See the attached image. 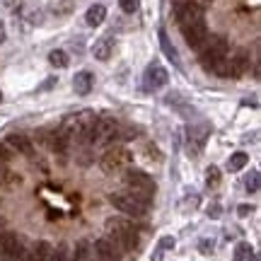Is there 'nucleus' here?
I'll return each mask as SVG.
<instances>
[{
	"instance_id": "obj_1",
	"label": "nucleus",
	"mask_w": 261,
	"mask_h": 261,
	"mask_svg": "<svg viewBox=\"0 0 261 261\" xmlns=\"http://www.w3.org/2000/svg\"><path fill=\"white\" fill-rule=\"evenodd\" d=\"M107 232H109V240L119 244L121 252H128L138 244V230L133 227V223L123 220V218H109L107 220Z\"/></svg>"
},
{
	"instance_id": "obj_2",
	"label": "nucleus",
	"mask_w": 261,
	"mask_h": 261,
	"mask_svg": "<svg viewBox=\"0 0 261 261\" xmlns=\"http://www.w3.org/2000/svg\"><path fill=\"white\" fill-rule=\"evenodd\" d=\"M109 201L116 211H121L123 215H130V218H145L150 211V203L136 198L130 191H116V194L109 196Z\"/></svg>"
},
{
	"instance_id": "obj_3",
	"label": "nucleus",
	"mask_w": 261,
	"mask_h": 261,
	"mask_svg": "<svg viewBox=\"0 0 261 261\" xmlns=\"http://www.w3.org/2000/svg\"><path fill=\"white\" fill-rule=\"evenodd\" d=\"M225 56H227V41L223 37H211V41L205 39L201 51V65L205 70H215L225 61Z\"/></svg>"
},
{
	"instance_id": "obj_4",
	"label": "nucleus",
	"mask_w": 261,
	"mask_h": 261,
	"mask_svg": "<svg viewBox=\"0 0 261 261\" xmlns=\"http://www.w3.org/2000/svg\"><path fill=\"white\" fill-rule=\"evenodd\" d=\"M126 187L136 198L145 201V203H150L152 196H155V181L145 172H128L126 174Z\"/></svg>"
},
{
	"instance_id": "obj_5",
	"label": "nucleus",
	"mask_w": 261,
	"mask_h": 261,
	"mask_svg": "<svg viewBox=\"0 0 261 261\" xmlns=\"http://www.w3.org/2000/svg\"><path fill=\"white\" fill-rule=\"evenodd\" d=\"M247 70H249V56L244 51H237L234 56H225V61L215 68L213 73L223 75V77H242Z\"/></svg>"
},
{
	"instance_id": "obj_6",
	"label": "nucleus",
	"mask_w": 261,
	"mask_h": 261,
	"mask_svg": "<svg viewBox=\"0 0 261 261\" xmlns=\"http://www.w3.org/2000/svg\"><path fill=\"white\" fill-rule=\"evenodd\" d=\"M133 162V155H130V150L126 148H109L107 152H104L102 158V172H107V174H116V172H121V169H126Z\"/></svg>"
},
{
	"instance_id": "obj_7",
	"label": "nucleus",
	"mask_w": 261,
	"mask_h": 261,
	"mask_svg": "<svg viewBox=\"0 0 261 261\" xmlns=\"http://www.w3.org/2000/svg\"><path fill=\"white\" fill-rule=\"evenodd\" d=\"M37 143H41L44 148L54 150V152H65L68 145H70V138L63 133V128H51V130H41L37 136Z\"/></svg>"
},
{
	"instance_id": "obj_8",
	"label": "nucleus",
	"mask_w": 261,
	"mask_h": 261,
	"mask_svg": "<svg viewBox=\"0 0 261 261\" xmlns=\"http://www.w3.org/2000/svg\"><path fill=\"white\" fill-rule=\"evenodd\" d=\"M94 254L99 256V261H121L123 252L119 249V244L109 240V237H102L94 242Z\"/></svg>"
},
{
	"instance_id": "obj_9",
	"label": "nucleus",
	"mask_w": 261,
	"mask_h": 261,
	"mask_svg": "<svg viewBox=\"0 0 261 261\" xmlns=\"http://www.w3.org/2000/svg\"><path fill=\"white\" fill-rule=\"evenodd\" d=\"M177 22L179 27H181V32L189 27H194V24H198V22H205L203 19V8H198V5H194V3H189V5H184V8L177 12Z\"/></svg>"
},
{
	"instance_id": "obj_10",
	"label": "nucleus",
	"mask_w": 261,
	"mask_h": 261,
	"mask_svg": "<svg viewBox=\"0 0 261 261\" xmlns=\"http://www.w3.org/2000/svg\"><path fill=\"white\" fill-rule=\"evenodd\" d=\"M22 249V242L15 232H0V261H12Z\"/></svg>"
},
{
	"instance_id": "obj_11",
	"label": "nucleus",
	"mask_w": 261,
	"mask_h": 261,
	"mask_svg": "<svg viewBox=\"0 0 261 261\" xmlns=\"http://www.w3.org/2000/svg\"><path fill=\"white\" fill-rule=\"evenodd\" d=\"M94 133H97L94 143H112V140L119 138V123L114 119H97L94 121Z\"/></svg>"
},
{
	"instance_id": "obj_12",
	"label": "nucleus",
	"mask_w": 261,
	"mask_h": 261,
	"mask_svg": "<svg viewBox=\"0 0 261 261\" xmlns=\"http://www.w3.org/2000/svg\"><path fill=\"white\" fill-rule=\"evenodd\" d=\"M169 80L167 70L162 68V65H150L148 70H145V87L148 90H158V87H165Z\"/></svg>"
},
{
	"instance_id": "obj_13",
	"label": "nucleus",
	"mask_w": 261,
	"mask_h": 261,
	"mask_svg": "<svg viewBox=\"0 0 261 261\" xmlns=\"http://www.w3.org/2000/svg\"><path fill=\"white\" fill-rule=\"evenodd\" d=\"M184 39H187V44L191 48H201L205 44V39H208V29H205V22H198L194 27L184 29Z\"/></svg>"
},
{
	"instance_id": "obj_14",
	"label": "nucleus",
	"mask_w": 261,
	"mask_h": 261,
	"mask_svg": "<svg viewBox=\"0 0 261 261\" xmlns=\"http://www.w3.org/2000/svg\"><path fill=\"white\" fill-rule=\"evenodd\" d=\"M94 87V75L90 73V70H80V73L73 77V90L80 97H85V94H90Z\"/></svg>"
},
{
	"instance_id": "obj_15",
	"label": "nucleus",
	"mask_w": 261,
	"mask_h": 261,
	"mask_svg": "<svg viewBox=\"0 0 261 261\" xmlns=\"http://www.w3.org/2000/svg\"><path fill=\"white\" fill-rule=\"evenodd\" d=\"M8 148H15L17 152H22V155H32L34 152V145H32V140L27 138V136H22V133H12V136H8Z\"/></svg>"
},
{
	"instance_id": "obj_16",
	"label": "nucleus",
	"mask_w": 261,
	"mask_h": 261,
	"mask_svg": "<svg viewBox=\"0 0 261 261\" xmlns=\"http://www.w3.org/2000/svg\"><path fill=\"white\" fill-rule=\"evenodd\" d=\"M112 51H114V39L112 37L99 39V41L94 44V48H92L94 58H99V61H107V58L112 56Z\"/></svg>"
},
{
	"instance_id": "obj_17",
	"label": "nucleus",
	"mask_w": 261,
	"mask_h": 261,
	"mask_svg": "<svg viewBox=\"0 0 261 261\" xmlns=\"http://www.w3.org/2000/svg\"><path fill=\"white\" fill-rule=\"evenodd\" d=\"M104 17H107V8L99 5V3L92 5V8L87 10V15H85V19H87V24H90V27H99V24L104 22Z\"/></svg>"
},
{
	"instance_id": "obj_18",
	"label": "nucleus",
	"mask_w": 261,
	"mask_h": 261,
	"mask_svg": "<svg viewBox=\"0 0 261 261\" xmlns=\"http://www.w3.org/2000/svg\"><path fill=\"white\" fill-rule=\"evenodd\" d=\"M73 261H94V247L90 242H77L73 252Z\"/></svg>"
},
{
	"instance_id": "obj_19",
	"label": "nucleus",
	"mask_w": 261,
	"mask_h": 261,
	"mask_svg": "<svg viewBox=\"0 0 261 261\" xmlns=\"http://www.w3.org/2000/svg\"><path fill=\"white\" fill-rule=\"evenodd\" d=\"M247 165H249L247 152H234V155H230V160H227V169H230V172H240V169L247 167Z\"/></svg>"
},
{
	"instance_id": "obj_20",
	"label": "nucleus",
	"mask_w": 261,
	"mask_h": 261,
	"mask_svg": "<svg viewBox=\"0 0 261 261\" xmlns=\"http://www.w3.org/2000/svg\"><path fill=\"white\" fill-rule=\"evenodd\" d=\"M160 44H162V51H165V56H167L174 65H179V56H177V51H174V46L169 44V39H167V34H165V29L160 32Z\"/></svg>"
},
{
	"instance_id": "obj_21",
	"label": "nucleus",
	"mask_w": 261,
	"mask_h": 261,
	"mask_svg": "<svg viewBox=\"0 0 261 261\" xmlns=\"http://www.w3.org/2000/svg\"><path fill=\"white\" fill-rule=\"evenodd\" d=\"M252 256V247L247 242H240L237 247H234V254H232V261H247Z\"/></svg>"
},
{
	"instance_id": "obj_22",
	"label": "nucleus",
	"mask_w": 261,
	"mask_h": 261,
	"mask_svg": "<svg viewBox=\"0 0 261 261\" xmlns=\"http://www.w3.org/2000/svg\"><path fill=\"white\" fill-rule=\"evenodd\" d=\"M48 63L56 65V68H65V65H68V56H65V51H51V54H48Z\"/></svg>"
},
{
	"instance_id": "obj_23",
	"label": "nucleus",
	"mask_w": 261,
	"mask_h": 261,
	"mask_svg": "<svg viewBox=\"0 0 261 261\" xmlns=\"http://www.w3.org/2000/svg\"><path fill=\"white\" fill-rule=\"evenodd\" d=\"M244 189H247L249 194L259 191V172H256V169H252V172H249V177L244 179Z\"/></svg>"
},
{
	"instance_id": "obj_24",
	"label": "nucleus",
	"mask_w": 261,
	"mask_h": 261,
	"mask_svg": "<svg viewBox=\"0 0 261 261\" xmlns=\"http://www.w3.org/2000/svg\"><path fill=\"white\" fill-rule=\"evenodd\" d=\"M174 237H162L158 244V252H155V261H160V256H162V252H167V249H174Z\"/></svg>"
},
{
	"instance_id": "obj_25",
	"label": "nucleus",
	"mask_w": 261,
	"mask_h": 261,
	"mask_svg": "<svg viewBox=\"0 0 261 261\" xmlns=\"http://www.w3.org/2000/svg\"><path fill=\"white\" fill-rule=\"evenodd\" d=\"M205 184L211 189H215L218 184H220V169L218 167H208V172H205Z\"/></svg>"
},
{
	"instance_id": "obj_26",
	"label": "nucleus",
	"mask_w": 261,
	"mask_h": 261,
	"mask_svg": "<svg viewBox=\"0 0 261 261\" xmlns=\"http://www.w3.org/2000/svg\"><path fill=\"white\" fill-rule=\"evenodd\" d=\"M51 261H73V254H70V249L65 244H61L56 252L51 254Z\"/></svg>"
},
{
	"instance_id": "obj_27",
	"label": "nucleus",
	"mask_w": 261,
	"mask_h": 261,
	"mask_svg": "<svg viewBox=\"0 0 261 261\" xmlns=\"http://www.w3.org/2000/svg\"><path fill=\"white\" fill-rule=\"evenodd\" d=\"M119 5H121V10H123V12H128V15H133V12L138 10L140 0H119Z\"/></svg>"
},
{
	"instance_id": "obj_28",
	"label": "nucleus",
	"mask_w": 261,
	"mask_h": 261,
	"mask_svg": "<svg viewBox=\"0 0 261 261\" xmlns=\"http://www.w3.org/2000/svg\"><path fill=\"white\" fill-rule=\"evenodd\" d=\"M12 261H37V259H34V252H32V249H24V247H22Z\"/></svg>"
},
{
	"instance_id": "obj_29",
	"label": "nucleus",
	"mask_w": 261,
	"mask_h": 261,
	"mask_svg": "<svg viewBox=\"0 0 261 261\" xmlns=\"http://www.w3.org/2000/svg\"><path fill=\"white\" fill-rule=\"evenodd\" d=\"M10 158H12V150H10L8 145H3V143H0V165H8Z\"/></svg>"
},
{
	"instance_id": "obj_30",
	"label": "nucleus",
	"mask_w": 261,
	"mask_h": 261,
	"mask_svg": "<svg viewBox=\"0 0 261 261\" xmlns=\"http://www.w3.org/2000/svg\"><path fill=\"white\" fill-rule=\"evenodd\" d=\"M70 5H73V0H54V10H58V12H68Z\"/></svg>"
},
{
	"instance_id": "obj_31",
	"label": "nucleus",
	"mask_w": 261,
	"mask_h": 261,
	"mask_svg": "<svg viewBox=\"0 0 261 261\" xmlns=\"http://www.w3.org/2000/svg\"><path fill=\"white\" fill-rule=\"evenodd\" d=\"M198 249H201V254H213V240H201Z\"/></svg>"
},
{
	"instance_id": "obj_32",
	"label": "nucleus",
	"mask_w": 261,
	"mask_h": 261,
	"mask_svg": "<svg viewBox=\"0 0 261 261\" xmlns=\"http://www.w3.org/2000/svg\"><path fill=\"white\" fill-rule=\"evenodd\" d=\"M189 3H191V0H172V5H174V15H177L184 5H189Z\"/></svg>"
},
{
	"instance_id": "obj_33",
	"label": "nucleus",
	"mask_w": 261,
	"mask_h": 261,
	"mask_svg": "<svg viewBox=\"0 0 261 261\" xmlns=\"http://www.w3.org/2000/svg\"><path fill=\"white\" fill-rule=\"evenodd\" d=\"M208 215H211V218H218V215H220V208H218V203H213V208H208Z\"/></svg>"
},
{
	"instance_id": "obj_34",
	"label": "nucleus",
	"mask_w": 261,
	"mask_h": 261,
	"mask_svg": "<svg viewBox=\"0 0 261 261\" xmlns=\"http://www.w3.org/2000/svg\"><path fill=\"white\" fill-rule=\"evenodd\" d=\"M237 213L242 215V218H244V215H249V213H252V205H240V211H237Z\"/></svg>"
},
{
	"instance_id": "obj_35",
	"label": "nucleus",
	"mask_w": 261,
	"mask_h": 261,
	"mask_svg": "<svg viewBox=\"0 0 261 261\" xmlns=\"http://www.w3.org/2000/svg\"><path fill=\"white\" fill-rule=\"evenodd\" d=\"M191 3H194V5H198V8H208L213 0H191Z\"/></svg>"
},
{
	"instance_id": "obj_36",
	"label": "nucleus",
	"mask_w": 261,
	"mask_h": 261,
	"mask_svg": "<svg viewBox=\"0 0 261 261\" xmlns=\"http://www.w3.org/2000/svg\"><path fill=\"white\" fill-rule=\"evenodd\" d=\"M3 41H5V24L0 22V44H3Z\"/></svg>"
},
{
	"instance_id": "obj_37",
	"label": "nucleus",
	"mask_w": 261,
	"mask_h": 261,
	"mask_svg": "<svg viewBox=\"0 0 261 261\" xmlns=\"http://www.w3.org/2000/svg\"><path fill=\"white\" fill-rule=\"evenodd\" d=\"M252 261H259V259H256V256H252Z\"/></svg>"
},
{
	"instance_id": "obj_38",
	"label": "nucleus",
	"mask_w": 261,
	"mask_h": 261,
	"mask_svg": "<svg viewBox=\"0 0 261 261\" xmlns=\"http://www.w3.org/2000/svg\"><path fill=\"white\" fill-rule=\"evenodd\" d=\"M0 99H3V92H0Z\"/></svg>"
}]
</instances>
